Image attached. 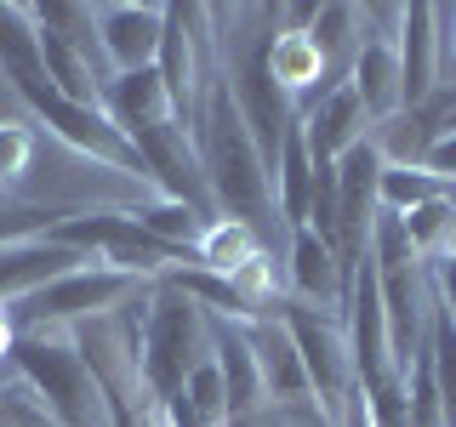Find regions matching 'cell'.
<instances>
[{"label":"cell","instance_id":"cell-1","mask_svg":"<svg viewBox=\"0 0 456 427\" xmlns=\"http://www.w3.org/2000/svg\"><path fill=\"white\" fill-rule=\"evenodd\" d=\"M189 132H194V154H200V171H206L217 217H234V222L263 234L268 217H274V171H268L263 149H256V137H251L240 103H234V92H228L223 68H211Z\"/></svg>","mask_w":456,"mask_h":427},{"label":"cell","instance_id":"cell-2","mask_svg":"<svg viewBox=\"0 0 456 427\" xmlns=\"http://www.w3.org/2000/svg\"><path fill=\"white\" fill-rule=\"evenodd\" d=\"M6 365L18 370V382L35 388V399L46 405L57 427H114L109 393L97 382V370L86 365L75 331H23L12 342Z\"/></svg>","mask_w":456,"mask_h":427},{"label":"cell","instance_id":"cell-3","mask_svg":"<svg viewBox=\"0 0 456 427\" xmlns=\"http://www.w3.org/2000/svg\"><path fill=\"white\" fill-rule=\"evenodd\" d=\"M211 353L206 336V313H200L177 285L154 279L142 296V319H137V370H142V393L154 399V410L171 405L189 382V370Z\"/></svg>","mask_w":456,"mask_h":427},{"label":"cell","instance_id":"cell-4","mask_svg":"<svg viewBox=\"0 0 456 427\" xmlns=\"http://www.w3.org/2000/svg\"><path fill=\"white\" fill-rule=\"evenodd\" d=\"M142 291H149V279H132V274L103 268V262H86V268H75V274L28 291L23 302H12L6 319H12L18 336L23 331H75V325H86V319H103V313L126 308Z\"/></svg>","mask_w":456,"mask_h":427},{"label":"cell","instance_id":"cell-5","mask_svg":"<svg viewBox=\"0 0 456 427\" xmlns=\"http://www.w3.org/2000/svg\"><path fill=\"white\" fill-rule=\"evenodd\" d=\"M12 92H18V103L35 114V125H46L57 142H69L75 154H86V160H97V165H109V171H120V177L149 182L137 142L109 120L103 103H75V97L52 92V80H23V85H12Z\"/></svg>","mask_w":456,"mask_h":427},{"label":"cell","instance_id":"cell-6","mask_svg":"<svg viewBox=\"0 0 456 427\" xmlns=\"http://www.w3.org/2000/svg\"><path fill=\"white\" fill-rule=\"evenodd\" d=\"M280 319L297 342V359L308 370L314 388V410H320L325 427H337L342 405L354 399V353H348V331H342L337 313L308 308V302H280Z\"/></svg>","mask_w":456,"mask_h":427},{"label":"cell","instance_id":"cell-7","mask_svg":"<svg viewBox=\"0 0 456 427\" xmlns=\"http://www.w3.org/2000/svg\"><path fill=\"white\" fill-rule=\"evenodd\" d=\"M394 40H399V97H405V109H417L439 92V75H445V40H439L434 6H399Z\"/></svg>","mask_w":456,"mask_h":427},{"label":"cell","instance_id":"cell-8","mask_svg":"<svg viewBox=\"0 0 456 427\" xmlns=\"http://www.w3.org/2000/svg\"><path fill=\"white\" fill-rule=\"evenodd\" d=\"M166 40V6H97V52L114 75L154 68Z\"/></svg>","mask_w":456,"mask_h":427},{"label":"cell","instance_id":"cell-9","mask_svg":"<svg viewBox=\"0 0 456 427\" xmlns=\"http://www.w3.org/2000/svg\"><path fill=\"white\" fill-rule=\"evenodd\" d=\"M246 336H251V348H256V370H263L268 405H280V410H314L308 370H303V359H297V342H291V331H285L280 313L246 325Z\"/></svg>","mask_w":456,"mask_h":427},{"label":"cell","instance_id":"cell-10","mask_svg":"<svg viewBox=\"0 0 456 427\" xmlns=\"http://www.w3.org/2000/svg\"><path fill=\"white\" fill-rule=\"evenodd\" d=\"M206 336H211V359H217L223 388H228V427L251 422L268 405V393H263V370H256V348H251L246 325H228L217 313H206Z\"/></svg>","mask_w":456,"mask_h":427},{"label":"cell","instance_id":"cell-11","mask_svg":"<svg viewBox=\"0 0 456 427\" xmlns=\"http://www.w3.org/2000/svg\"><path fill=\"white\" fill-rule=\"evenodd\" d=\"M365 125H370V114L360 103V92H354L348 80L331 85V92H325L320 103L303 114V137H308L314 165H337L354 142H365Z\"/></svg>","mask_w":456,"mask_h":427},{"label":"cell","instance_id":"cell-12","mask_svg":"<svg viewBox=\"0 0 456 427\" xmlns=\"http://www.w3.org/2000/svg\"><path fill=\"white\" fill-rule=\"evenodd\" d=\"M92 256H80L75 246H57V239H18V246L0 251V308L23 302L28 291H40V285L75 274V268H86Z\"/></svg>","mask_w":456,"mask_h":427},{"label":"cell","instance_id":"cell-13","mask_svg":"<svg viewBox=\"0 0 456 427\" xmlns=\"http://www.w3.org/2000/svg\"><path fill=\"white\" fill-rule=\"evenodd\" d=\"M103 109L126 137L154 132V125H177L171 114V92L160 80V68H132V75H109L103 80Z\"/></svg>","mask_w":456,"mask_h":427},{"label":"cell","instance_id":"cell-14","mask_svg":"<svg viewBox=\"0 0 456 427\" xmlns=\"http://www.w3.org/2000/svg\"><path fill=\"white\" fill-rule=\"evenodd\" d=\"M291 291H297V302H308V308L320 302L337 319L348 308V279L337 268V251L314 228H291Z\"/></svg>","mask_w":456,"mask_h":427},{"label":"cell","instance_id":"cell-15","mask_svg":"<svg viewBox=\"0 0 456 427\" xmlns=\"http://www.w3.org/2000/svg\"><path fill=\"white\" fill-rule=\"evenodd\" d=\"M348 85L360 92V103L377 125H388L394 114H405V97H399V40L394 35H365L360 57H354V68H348Z\"/></svg>","mask_w":456,"mask_h":427},{"label":"cell","instance_id":"cell-16","mask_svg":"<svg viewBox=\"0 0 456 427\" xmlns=\"http://www.w3.org/2000/svg\"><path fill=\"white\" fill-rule=\"evenodd\" d=\"M274 211L285 217V228H308V211H314V154H308V137H303V120L291 125L280 160H274Z\"/></svg>","mask_w":456,"mask_h":427},{"label":"cell","instance_id":"cell-17","mask_svg":"<svg viewBox=\"0 0 456 427\" xmlns=\"http://www.w3.org/2000/svg\"><path fill=\"white\" fill-rule=\"evenodd\" d=\"M0 75L12 85L23 80H46L40 63V28H35V6H0Z\"/></svg>","mask_w":456,"mask_h":427},{"label":"cell","instance_id":"cell-18","mask_svg":"<svg viewBox=\"0 0 456 427\" xmlns=\"http://www.w3.org/2000/svg\"><path fill=\"white\" fill-rule=\"evenodd\" d=\"M434 199H456V182L434 177V171H422V165H394V160H382V177H377V211L411 217L417 205H434Z\"/></svg>","mask_w":456,"mask_h":427},{"label":"cell","instance_id":"cell-19","mask_svg":"<svg viewBox=\"0 0 456 427\" xmlns=\"http://www.w3.org/2000/svg\"><path fill=\"white\" fill-rule=\"evenodd\" d=\"M251 256H263V234L246 228V222H234V217H217L206 228V239H200V251H194V268L228 279V274H240Z\"/></svg>","mask_w":456,"mask_h":427},{"label":"cell","instance_id":"cell-20","mask_svg":"<svg viewBox=\"0 0 456 427\" xmlns=\"http://www.w3.org/2000/svg\"><path fill=\"white\" fill-rule=\"evenodd\" d=\"M428 370H434V393H439V416H445V427H456V319L445 308H439L434 296V313H428Z\"/></svg>","mask_w":456,"mask_h":427},{"label":"cell","instance_id":"cell-21","mask_svg":"<svg viewBox=\"0 0 456 427\" xmlns=\"http://www.w3.org/2000/svg\"><path fill=\"white\" fill-rule=\"evenodd\" d=\"M137 222L149 228L154 239H166V246H183V251H200V239H206V228L217 217H200L194 205H177V199H154V205L137 211Z\"/></svg>","mask_w":456,"mask_h":427},{"label":"cell","instance_id":"cell-22","mask_svg":"<svg viewBox=\"0 0 456 427\" xmlns=\"http://www.w3.org/2000/svg\"><path fill=\"white\" fill-rule=\"evenodd\" d=\"M399 222H405V239H411V251H417L422 262H434V256H445L456 246V199L417 205L411 217H399Z\"/></svg>","mask_w":456,"mask_h":427},{"label":"cell","instance_id":"cell-23","mask_svg":"<svg viewBox=\"0 0 456 427\" xmlns=\"http://www.w3.org/2000/svg\"><path fill=\"white\" fill-rule=\"evenodd\" d=\"M183 399H189V410H194L200 427H228V388H223V370H217V359H211V353L189 370Z\"/></svg>","mask_w":456,"mask_h":427},{"label":"cell","instance_id":"cell-24","mask_svg":"<svg viewBox=\"0 0 456 427\" xmlns=\"http://www.w3.org/2000/svg\"><path fill=\"white\" fill-rule=\"evenodd\" d=\"M35 23L46 28V35L69 40L75 52L92 57L97 46V6H75V0H46V6H35Z\"/></svg>","mask_w":456,"mask_h":427},{"label":"cell","instance_id":"cell-25","mask_svg":"<svg viewBox=\"0 0 456 427\" xmlns=\"http://www.w3.org/2000/svg\"><path fill=\"white\" fill-rule=\"evenodd\" d=\"M69 211H52V205H23V199H0V251L18 246V239H46L57 234Z\"/></svg>","mask_w":456,"mask_h":427},{"label":"cell","instance_id":"cell-26","mask_svg":"<svg viewBox=\"0 0 456 427\" xmlns=\"http://www.w3.org/2000/svg\"><path fill=\"white\" fill-rule=\"evenodd\" d=\"M28 160H35V125L0 120V194H6V199H12V189L23 182Z\"/></svg>","mask_w":456,"mask_h":427},{"label":"cell","instance_id":"cell-27","mask_svg":"<svg viewBox=\"0 0 456 427\" xmlns=\"http://www.w3.org/2000/svg\"><path fill=\"white\" fill-rule=\"evenodd\" d=\"M0 427H57L28 382H0Z\"/></svg>","mask_w":456,"mask_h":427},{"label":"cell","instance_id":"cell-28","mask_svg":"<svg viewBox=\"0 0 456 427\" xmlns=\"http://www.w3.org/2000/svg\"><path fill=\"white\" fill-rule=\"evenodd\" d=\"M434 296H439V308L456 319V246L445 256H434Z\"/></svg>","mask_w":456,"mask_h":427},{"label":"cell","instance_id":"cell-29","mask_svg":"<svg viewBox=\"0 0 456 427\" xmlns=\"http://www.w3.org/2000/svg\"><path fill=\"white\" fill-rule=\"evenodd\" d=\"M422 171H434V177H445V182H456V132L451 137H439V142H428V154L417 160Z\"/></svg>","mask_w":456,"mask_h":427},{"label":"cell","instance_id":"cell-30","mask_svg":"<svg viewBox=\"0 0 456 427\" xmlns=\"http://www.w3.org/2000/svg\"><path fill=\"white\" fill-rule=\"evenodd\" d=\"M439 18V40H445V75L456 80V6H434Z\"/></svg>","mask_w":456,"mask_h":427},{"label":"cell","instance_id":"cell-31","mask_svg":"<svg viewBox=\"0 0 456 427\" xmlns=\"http://www.w3.org/2000/svg\"><path fill=\"white\" fill-rule=\"evenodd\" d=\"M337 427H370V410H365V399H360V388H354V399L342 405V416H337Z\"/></svg>","mask_w":456,"mask_h":427},{"label":"cell","instance_id":"cell-32","mask_svg":"<svg viewBox=\"0 0 456 427\" xmlns=\"http://www.w3.org/2000/svg\"><path fill=\"white\" fill-rule=\"evenodd\" d=\"M12 342H18V331H12V319H6V308H0V365L12 359Z\"/></svg>","mask_w":456,"mask_h":427},{"label":"cell","instance_id":"cell-33","mask_svg":"<svg viewBox=\"0 0 456 427\" xmlns=\"http://www.w3.org/2000/svg\"><path fill=\"white\" fill-rule=\"evenodd\" d=\"M0 199H6V194H0Z\"/></svg>","mask_w":456,"mask_h":427}]
</instances>
